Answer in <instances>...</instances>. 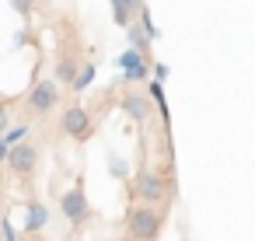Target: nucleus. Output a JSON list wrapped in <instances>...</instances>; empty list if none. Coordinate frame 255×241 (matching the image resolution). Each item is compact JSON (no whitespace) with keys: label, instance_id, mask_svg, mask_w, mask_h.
I'll return each instance as SVG.
<instances>
[{"label":"nucleus","instance_id":"423d86ee","mask_svg":"<svg viewBox=\"0 0 255 241\" xmlns=\"http://www.w3.org/2000/svg\"><path fill=\"white\" fill-rule=\"evenodd\" d=\"M56 105H60V88H56V81H39V84H32V91H28L25 102H21L25 116H32V119L49 116Z\"/></svg>","mask_w":255,"mask_h":241},{"label":"nucleus","instance_id":"ddd939ff","mask_svg":"<svg viewBox=\"0 0 255 241\" xmlns=\"http://www.w3.org/2000/svg\"><path fill=\"white\" fill-rule=\"evenodd\" d=\"M14 105L18 98H0V136L11 129V116H14Z\"/></svg>","mask_w":255,"mask_h":241},{"label":"nucleus","instance_id":"a211bd4d","mask_svg":"<svg viewBox=\"0 0 255 241\" xmlns=\"http://www.w3.org/2000/svg\"><path fill=\"white\" fill-rule=\"evenodd\" d=\"M4 161H7V147H4V140H0V168H4Z\"/></svg>","mask_w":255,"mask_h":241},{"label":"nucleus","instance_id":"6ab92c4d","mask_svg":"<svg viewBox=\"0 0 255 241\" xmlns=\"http://www.w3.org/2000/svg\"><path fill=\"white\" fill-rule=\"evenodd\" d=\"M0 220H4V196H0Z\"/></svg>","mask_w":255,"mask_h":241},{"label":"nucleus","instance_id":"39448f33","mask_svg":"<svg viewBox=\"0 0 255 241\" xmlns=\"http://www.w3.org/2000/svg\"><path fill=\"white\" fill-rule=\"evenodd\" d=\"M95 126H98V119H95V112H91V109H84V105H77V102H70V105L63 109L60 129H63L70 140L88 143V140L95 136Z\"/></svg>","mask_w":255,"mask_h":241},{"label":"nucleus","instance_id":"0eeeda50","mask_svg":"<svg viewBox=\"0 0 255 241\" xmlns=\"http://www.w3.org/2000/svg\"><path fill=\"white\" fill-rule=\"evenodd\" d=\"M119 109H123L136 126H143V122L154 116V105H150V98L143 95V88H123V95H119Z\"/></svg>","mask_w":255,"mask_h":241},{"label":"nucleus","instance_id":"6e6552de","mask_svg":"<svg viewBox=\"0 0 255 241\" xmlns=\"http://www.w3.org/2000/svg\"><path fill=\"white\" fill-rule=\"evenodd\" d=\"M46 224H49V210H46V203L32 192L28 203H25V234H28V238H39V234L46 231Z\"/></svg>","mask_w":255,"mask_h":241},{"label":"nucleus","instance_id":"f03ea898","mask_svg":"<svg viewBox=\"0 0 255 241\" xmlns=\"http://www.w3.org/2000/svg\"><path fill=\"white\" fill-rule=\"evenodd\" d=\"M39 164H42V147H39V143L21 140V143H14V147H7V171H11L25 189H32Z\"/></svg>","mask_w":255,"mask_h":241},{"label":"nucleus","instance_id":"f8f14e48","mask_svg":"<svg viewBox=\"0 0 255 241\" xmlns=\"http://www.w3.org/2000/svg\"><path fill=\"white\" fill-rule=\"evenodd\" d=\"M140 63H147V56L136 53V49H126V53L116 56V67H119V70H133V67H140Z\"/></svg>","mask_w":255,"mask_h":241},{"label":"nucleus","instance_id":"9d476101","mask_svg":"<svg viewBox=\"0 0 255 241\" xmlns=\"http://www.w3.org/2000/svg\"><path fill=\"white\" fill-rule=\"evenodd\" d=\"M140 11H143V4H133V0H112L109 4V14L119 28H129L133 18H140Z\"/></svg>","mask_w":255,"mask_h":241},{"label":"nucleus","instance_id":"f3484780","mask_svg":"<svg viewBox=\"0 0 255 241\" xmlns=\"http://www.w3.org/2000/svg\"><path fill=\"white\" fill-rule=\"evenodd\" d=\"M0 241H14V234H11V227H7V220H0Z\"/></svg>","mask_w":255,"mask_h":241},{"label":"nucleus","instance_id":"7ed1b4c3","mask_svg":"<svg viewBox=\"0 0 255 241\" xmlns=\"http://www.w3.org/2000/svg\"><path fill=\"white\" fill-rule=\"evenodd\" d=\"M164 227V213L154 206H129L126 210V241H157Z\"/></svg>","mask_w":255,"mask_h":241},{"label":"nucleus","instance_id":"4468645a","mask_svg":"<svg viewBox=\"0 0 255 241\" xmlns=\"http://www.w3.org/2000/svg\"><path fill=\"white\" fill-rule=\"evenodd\" d=\"M109 171H112V175H119L123 182H129V171H126V161H123L119 154H109Z\"/></svg>","mask_w":255,"mask_h":241},{"label":"nucleus","instance_id":"dca6fc26","mask_svg":"<svg viewBox=\"0 0 255 241\" xmlns=\"http://www.w3.org/2000/svg\"><path fill=\"white\" fill-rule=\"evenodd\" d=\"M150 70H154V81H157V84H164V81H168V67H164V63H154Z\"/></svg>","mask_w":255,"mask_h":241},{"label":"nucleus","instance_id":"1a4fd4ad","mask_svg":"<svg viewBox=\"0 0 255 241\" xmlns=\"http://www.w3.org/2000/svg\"><path fill=\"white\" fill-rule=\"evenodd\" d=\"M81 53H77V46H63L60 49V56H56V88L60 84H67L70 88V81L77 77V70H81Z\"/></svg>","mask_w":255,"mask_h":241},{"label":"nucleus","instance_id":"f257e3e1","mask_svg":"<svg viewBox=\"0 0 255 241\" xmlns=\"http://www.w3.org/2000/svg\"><path fill=\"white\" fill-rule=\"evenodd\" d=\"M129 196H133V206H154V210H161V203H168L175 196V175L140 168L129 178Z\"/></svg>","mask_w":255,"mask_h":241},{"label":"nucleus","instance_id":"20e7f679","mask_svg":"<svg viewBox=\"0 0 255 241\" xmlns=\"http://www.w3.org/2000/svg\"><path fill=\"white\" fill-rule=\"evenodd\" d=\"M60 213H63V220L70 224V231H84V227L91 224L95 210H91V203H88V192H84V182H81V178L60 196Z\"/></svg>","mask_w":255,"mask_h":241},{"label":"nucleus","instance_id":"9b49d317","mask_svg":"<svg viewBox=\"0 0 255 241\" xmlns=\"http://www.w3.org/2000/svg\"><path fill=\"white\" fill-rule=\"evenodd\" d=\"M95 74H98V70H95V63H81V70H77V77L70 81V88H74L77 95H81V91H88V84L95 81Z\"/></svg>","mask_w":255,"mask_h":241},{"label":"nucleus","instance_id":"2eb2a0df","mask_svg":"<svg viewBox=\"0 0 255 241\" xmlns=\"http://www.w3.org/2000/svg\"><path fill=\"white\" fill-rule=\"evenodd\" d=\"M11 7H14V11H18L21 18H32V14H35V4H28V0H14Z\"/></svg>","mask_w":255,"mask_h":241}]
</instances>
